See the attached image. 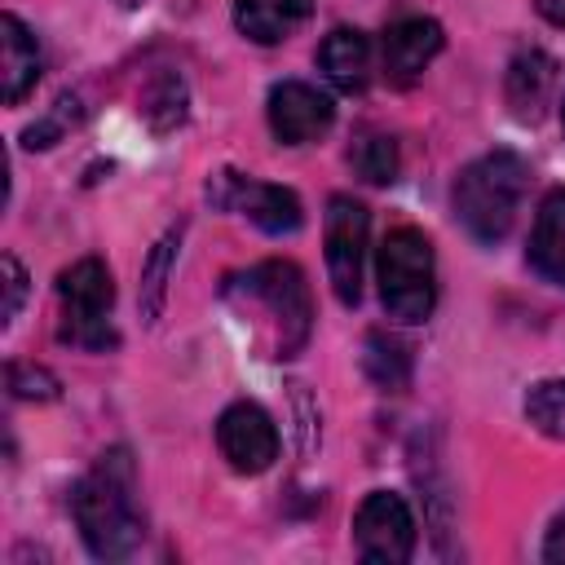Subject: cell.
Listing matches in <instances>:
<instances>
[{
    "label": "cell",
    "mask_w": 565,
    "mask_h": 565,
    "mask_svg": "<svg viewBox=\"0 0 565 565\" xmlns=\"http://www.w3.org/2000/svg\"><path fill=\"white\" fill-rule=\"evenodd\" d=\"M71 512L97 561H124L141 547L146 521L137 512V463L124 446L97 455V463L75 481Z\"/></svg>",
    "instance_id": "cell-1"
},
{
    "label": "cell",
    "mask_w": 565,
    "mask_h": 565,
    "mask_svg": "<svg viewBox=\"0 0 565 565\" xmlns=\"http://www.w3.org/2000/svg\"><path fill=\"white\" fill-rule=\"evenodd\" d=\"M530 168L512 150H490L472 159L455 181V216L477 243H499L525 199Z\"/></svg>",
    "instance_id": "cell-2"
},
{
    "label": "cell",
    "mask_w": 565,
    "mask_h": 565,
    "mask_svg": "<svg viewBox=\"0 0 565 565\" xmlns=\"http://www.w3.org/2000/svg\"><path fill=\"white\" fill-rule=\"evenodd\" d=\"M380 300L397 322H424L437 305L433 243L415 225H397L380 243Z\"/></svg>",
    "instance_id": "cell-3"
},
{
    "label": "cell",
    "mask_w": 565,
    "mask_h": 565,
    "mask_svg": "<svg viewBox=\"0 0 565 565\" xmlns=\"http://www.w3.org/2000/svg\"><path fill=\"white\" fill-rule=\"evenodd\" d=\"M238 291L252 296L256 305H265V313L274 322V358L300 353V344L309 340V327H313V300H309L305 274L291 260H265L238 278Z\"/></svg>",
    "instance_id": "cell-4"
},
{
    "label": "cell",
    "mask_w": 565,
    "mask_h": 565,
    "mask_svg": "<svg viewBox=\"0 0 565 565\" xmlns=\"http://www.w3.org/2000/svg\"><path fill=\"white\" fill-rule=\"evenodd\" d=\"M57 296H62V340L66 344H79V349H110L115 344V331H110L115 282L97 256H84L71 269H62Z\"/></svg>",
    "instance_id": "cell-5"
},
{
    "label": "cell",
    "mask_w": 565,
    "mask_h": 565,
    "mask_svg": "<svg viewBox=\"0 0 565 565\" xmlns=\"http://www.w3.org/2000/svg\"><path fill=\"white\" fill-rule=\"evenodd\" d=\"M353 547L371 565H402L415 552V516L402 494L371 490L353 516Z\"/></svg>",
    "instance_id": "cell-6"
},
{
    "label": "cell",
    "mask_w": 565,
    "mask_h": 565,
    "mask_svg": "<svg viewBox=\"0 0 565 565\" xmlns=\"http://www.w3.org/2000/svg\"><path fill=\"white\" fill-rule=\"evenodd\" d=\"M366 207L349 194H331L327 203V274L340 305L362 300V260H366Z\"/></svg>",
    "instance_id": "cell-7"
},
{
    "label": "cell",
    "mask_w": 565,
    "mask_h": 565,
    "mask_svg": "<svg viewBox=\"0 0 565 565\" xmlns=\"http://www.w3.org/2000/svg\"><path fill=\"white\" fill-rule=\"evenodd\" d=\"M207 199L216 207L243 212L265 234H291L300 225V199L287 185H269V181H252V177H238V172H221V177H212Z\"/></svg>",
    "instance_id": "cell-8"
},
{
    "label": "cell",
    "mask_w": 565,
    "mask_h": 565,
    "mask_svg": "<svg viewBox=\"0 0 565 565\" xmlns=\"http://www.w3.org/2000/svg\"><path fill=\"white\" fill-rule=\"evenodd\" d=\"M216 446L234 472H265L278 459V428L256 402H234L216 419Z\"/></svg>",
    "instance_id": "cell-9"
},
{
    "label": "cell",
    "mask_w": 565,
    "mask_h": 565,
    "mask_svg": "<svg viewBox=\"0 0 565 565\" xmlns=\"http://www.w3.org/2000/svg\"><path fill=\"white\" fill-rule=\"evenodd\" d=\"M331 119H335V106L313 84L282 79L269 88V128L282 146H305L313 137H322L331 128Z\"/></svg>",
    "instance_id": "cell-10"
},
{
    "label": "cell",
    "mask_w": 565,
    "mask_h": 565,
    "mask_svg": "<svg viewBox=\"0 0 565 565\" xmlns=\"http://www.w3.org/2000/svg\"><path fill=\"white\" fill-rule=\"evenodd\" d=\"M441 53V26L433 18H402L384 31L380 40V57H384V75L393 84H415L419 71Z\"/></svg>",
    "instance_id": "cell-11"
},
{
    "label": "cell",
    "mask_w": 565,
    "mask_h": 565,
    "mask_svg": "<svg viewBox=\"0 0 565 565\" xmlns=\"http://www.w3.org/2000/svg\"><path fill=\"white\" fill-rule=\"evenodd\" d=\"M552 88H556V62L543 49H521L508 62L503 93H508V106H512L516 119H525V124L543 119V110L552 102Z\"/></svg>",
    "instance_id": "cell-12"
},
{
    "label": "cell",
    "mask_w": 565,
    "mask_h": 565,
    "mask_svg": "<svg viewBox=\"0 0 565 565\" xmlns=\"http://www.w3.org/2000/svg\"><path fill=\"white\" fill-rule=\"evenodd\" d=\"M40 79V44L18 13L0 18V97L18 106Z\"/></svg>",
    "instance_id": "cell-13"
},
{
    "label": "cell",
    "mask_w": 565,
    "mask_h": 565,
    "mask_svg": "<svg viewBox=\"0 0 565 565\" xmlns=\"http://www.w3.org/2000/svg\"><path fill=\"white\" fill-rule=\"evenodd\" d=\"M318 66H322V75L340 93H362L366 75H371V44H366V35L353 31V26H335L322 40V49H318Z\"/></svg>",
    "instance_id": "cell-14"
},
{
    "label": "cell",
    "mask_w": 565,
    "mask_h": 565,
    "mask_svg": "<svg viewBox=\"0 0 565 565\" xmlns=\"http://www.w3.org/2000/svg\"><path fill=\"white\" fill-rule=\"evenodd\" d=\"M313 0H234V26L256 44L287 40L305 18Z\"/></svg>",
    "instance_id": "cell-15"
},
{
    "label": "cell",
    "mask_w": 565,
    "mask_h": 565,
    "mask_svg": "<svg viewBox=\"0 0 565 565\" xmlns=\"http://www.w3.org/2000/svg\"><path fill=\"white\" fill-rule=\"evenodd\" d=\"M530 265L565 287V190H552L534 216V234H530Z\"/></svg>",
    "instance_id": "cell-16"
},
{
    "label": "cell",
    "mask_w": 565,
    "mask_h": 565,
    "mask_svg": "<svg viewBox=\"0 0 565 565\" xmlns=\"http://www.w3.org/2000/svg\"><path fill=\"white\" fill-rule=\"evenodd\" d=\"M177 247H181V234H177V230H168V234L150 247V256H146V265H141L137 305H141V318H146V322H154V318L163 313L168 278H172V265H177Z\"/></svg>",
    "instance_id": "cell-17"
},
{
    "label": "cell",
    "mask_w": 565,
    "mask_h": 565,
    "mask_svg": "<svg viewBox=\"0 0 565 565\" xmlns=\"http://www.w3.org/2000/svg\"><path fill=\"white\" fill-rule=\"evenodd\" d=\"M141 115L154 132H172L185 119V79L177 71H154L141 88Z\"/></svg>",
    "instance_id": "cell-18"
},
{
    "label": "cell",
    "mask_w": 565,
    "mask_h": 565,
    "mask_svg": "<svg viewBox=\"0 0 565 565\" xmlns=\"http://www.w3.org/2000/svg\"><path fill=\"white\" fill-rule=\"evenodd\" d=\"M362 362H366V375H371L380 388H402L406 375H411V353H406V344L393 340V335H384V331H371V335H366Z\"/></svg>",
    "instance_id": "cell-19"
},
{
    "label": "cell",
    "mask_w": 565,
    "mask_h": 565,
    "mask_svg": "<svg viewBox=\"0 0 565 565\" xmlns=\"http://www.w3.org/2000/svg\"><path fill=\"white\" fill-rule=\"evenodd\" d=\"M349 163L358 168L362 181L388 185V181L397 177V146H393V137H384V132H362V137L353 141V150H349Z\"/></svg>",
    "instance_id": "cell-20"
},
{
    "label": "cell",
    "mask_w": 565,
    "mask_h": 565,
    "mask_svg": "<svg viewBox=\"0 0 565 565\" xmlns=\"http://www.w3.org/2000/svg\"><path fill=\"white\" fill-rule=\"evenodd\" d=\"M525 419H530L539 433L565 441V380H539V384L525 393Z\"/></svg>",
    "instance_id": "cell-21"
},
{
    "label": "cell",
    "mask_w": 565,
    "mask_h": 565,
    "mask_svg": "<svg viewBox=\"0 0 565 565\" xmlns=\"http://www.w3.org/2000/svg\"><path fill=\"white\" fill-rule=\"evenodd\" d=\"M57 375L44 371V366H31V362H13L9 366V393L13 397H26V402H53L57 397Z\"/></svg>",
    "instance_id": "cell-22"
},
{
    "label": "cell",
    "mask_w": 565,
    "mask_h": 565,
    "mask_svg": "<svg viewBox=\"0 0 565 565\" xmlns=\"http://www.w3.org/2000/svg\"><path fill=\"white\" fill-rule=\"evenodd\" d=\"M79 119V102L71 97V93H62L57 102H53V110H49V119H40V124H31L26 132H22V141L35 150V146H53L62 132H66V124H75Z\"/></svg>",
    "instance_id": "cell-23"
},
{
    "label": "cell",
    "mask_w": 565,
    "mask_h": 565,
    "mask_svg": "<svg viewBox=\"0 0 565 565\" xmlns=\"http://www.w3.org/2000/svg\"><path fill=\"white\" fill-rule=\"evenodd\" d=\"M0 274H4V327H13V318L22 313V300H26V274L13 256H0Z\"/></svg>",
    "instance_id": "cell-24"
},
{
    "label": "cell",
    "mask_w": 565,
    "mask_h": 565,
    "mask_svg": "<svg viewBox=\"0 0 565 565\" xmlns=\"http://www.w3.org/2000/svg\"><path fill=\"white\" fill-rule=\"evenodd\" d=\"M543 561L565 565V512L552 521V530H547V539H543Z\"/></svg>",
    "instance_id": "cell-25"
},
{
    "label": "cell",
    "mask_w": 565,
    "mask_h": 565,
    "mask_svg": "<svg viewBox=\"0 0 565 565\" xmlns=\"http://www.w3.org/2000/svg\"><path fill=\"white\" fill-rule=\"evenodd\" d=\"M534 4H539V13H543L552 26L565 31V0H534Z\"/></svg>",
    "instance_id": "cell-26"
},
{
    "label": "cell",
    "mask_w": 565,
    "mask_h": 565,
    "mask_svg": "<svg viewBox=\"0 0 565 565\" xmlns=\"http://www.w3.org/2000/svg\"><path fill=\"white\" fill-rule=\"evenodd\" d=\"M115 4H119V9H132V4H141V0H115Z\"/></svg>",
    "instance_id": "cell-27"
}]
</instances>
